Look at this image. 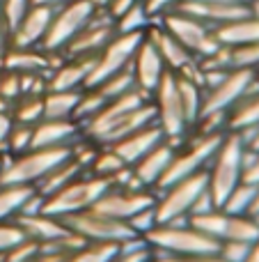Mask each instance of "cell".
<instances>
[{"mask_svg":"<svg viewBox=\"0 0 259 262\" xmlns=\"http://www.w3.org/2000/svg\"><path fill=\"white\" fill-rule=\"evenodd\" d=\"M177 3H179V0H140L142 9H145V14L151 18V21H154V18H159L163 12L172 9Z\"/></svg>","mask_w":259,"mask_h":262,"instance_id":"47","label":"cell"},{"mask_svg":"<svg viewBox=\"0 0 259 262\" xmlns=\"http://www.w3.org/2000/svg\"><path fill=\"white\" fill-rule=\"evenodd\" d=\"M117 32L115 21L103 12V9H94L92 18L83 26V30L64 46L62 55L64 58H94Z\"/></svg>","mask_w":259,"mask_h":262,"instance_id":"14","label":"cell"},{"mask_svg":"<svg viewBox=\"0 0 259 262\" xmlns=\"http://www.w3.org/2000/svg\"><path fill=\"white\" fill-rule=\"evenodd\" d=\"M35 186L28 184H0V221H14L32 198Z\"/></svg>","mask_w":259,"mask_h":262,"instance_id":"28","label":"cell"},{"mask_svg":"<svg viewBox=\"0 0 259 262\" xmlns=\"http://www.w3.org/2000/svg\"><path fill=\"white\" fill-rule=\"evenodd\" d=\"M37 253H39V242L30 239V237H23L18 244H14L9 251H5L3 260L5 262H28L35 258Z\"/></svg>","mask_w":259,"mask_h":262,"instance_id":"42","label":"cell"},{"mask_svg":"<svg viewBox=\"0 0 259 262\" xmlns=\"http://www.w3.org/2000/svg\"><path fill=\"white\" fill-rule=\"evenodd\" d=\"M71 157V145L55 147H30L14 157H3L0 184H28L35 186L48 170Z\"/></svg>","mask_w":259,"mask_h":262,"instance_id":"2","label":"cell"},{"mask_svg":"<svg viewBox=\"0 0 259 262\" xmlns=\"http://www.w3.org/2000/svg\"><path fill=\"white\" fill-rule=\"evenodd\" d=\"M255 219H257V221H259V216H255Z\"/></svg>","mask_w":259,"mask_h":262,"instance_id":"61","label":"cell"},{"mask_svg":"<svg viewBox=\"0 0 259 262\" xmlns=\"http://www.w3.org/2000/svg\"><path fill=\"white\" fill-rule=\"evenodd\" d=\"M83 90H46L44 92V118L73 120V111Z\"/></svg>","mask_w":259,"mask_h":262,"instance_id":"29","label":"cell"},{"mask_svg":"<svg viewBox=\"0 0 259 262\" xmlns=\"http://www.w3.org/2000/svg\"><path fill=\"white\" fill-rule=\"evenodd\" d=\"M0 168H3V157H0Z\"/></svg>","mask_w":259,"mask_h":262,"instance_id":"60","label":"cell"},{"mask_svg":"<svg viewBox=\"0 0 259 262\" xmlns=\"http://www.w3.org/2000/svg\"><path fill=\"white\" fill-rule=\"evenodd\" d=\"M241 262H259V242H255V244L250 246V251H248L246 258H243Z\"/></svg>","mask_w":259,"mask_h":262,"instance_id":"54","label":"cell"},{"mask_svg":"<svg viewBox=\"0 0 259 262\" xmlns=\"http://www.w3.org/2000/svg\"><path fill=\"white\" fill-rule=\"evenodd\" d=\"M174 9L206 23L209 28H218L241 16H248L252 12V5L239 3V0H179Z\"/></svg>","mask_w":259,"mask_h":262,"instance_id":"16","label":"cell"},{"mask_svg":"<svg viewBox=\"0 0 259 262\" xmlns=\"http://www.w3.org/2000/svg\"><path fill=\"white\" fill-rule=\"evenodd\" d=\"M248 163V147L246 136L239 131L227 129L223 140L216 147L209 166H206V180H209V193L214 198L216 207H223L227 195L243 182Z\"/></svg>","mask_w":259,"mask_h":262,"instance_id":"1","label":"cell"},{"mask_svg":"<svg viewBox=\"0 0 259 262\" xmlns=\"http://www.w3.org/2000/svg\"><path fill=\"white\" fill-rule=\"evenodd\" d=\"M174 149H177V145L170 143L168 138H163L159 145H156V147H151L149 152L140 159V161H136L131 166L133 180H136L142 189H151V191H154L156 186H159L161 177H163L165 170H168L170 161H172Z\"/></svg>","mask_w":259,"mask_h":262,"instance_id":"20","label":"cell"},{"mask_svg":"<svg viewBox=\"0 0 259 262\" xmlns=\"http://www.w3.org/2000/svg\"><path fill=\"white\" fill-rule=\"evenodd\" d=\"M243 182L252 186H259V152H248V163H246V172H243Z\"/></svg>","mask_w":259,"mask_h":262,"instance_id":"50","label":"cell"},{"mask_svg":"<svg viewBox=\"0 0 259 262\" xmlns=\"http://www.w3.org/2000/svg\"><path fill=\"white\" fill-rule=\"evenodd\" d=\"M239 3H250V0H239Z\"/></svg>","mask_w":259,"mask_h":262,"instance_id":"59","label":"cell"},{"mask_svg":"<svg viewBox=\"0 0 259 262\" xmlns=\"http://www.w3.org/2000/svg\"><path fill=\"white\" fill-rule=\"evenodd\" d=\"M83 172H85V168H83L73 157H69V159H64L62 163H58L53 170L46 172V175L35 184V191L46 198V195L55 193L58 189H62L64 184H69V182L76 180V177L83 175Z\"/></svg>","mask_w":259,"mask_h":262,"instance_id":"27","label":"cell"},{"mask_svg":"<svg viewBox=\"0 0 259 262\" xmlns=\"http://www.w3.org/2000/svg\"><path fill=\"white\" fill-rule=\"evenodd\" d=\"M216 39L220 46H243V44H259V14L250 12L237 21H229L225 26L214 28Z\"/></svg>","mask_w":259,"mask_h":262,"instance_id":"25","label":"cell"},{"mask_svg":"<svg viewBox=\"0 0 259 262\" xmlns=\"http://www.w3.org/2000/svg\"><path fill=\"white\" fill-rule=\"evenodd\" d=\"M154 21H159L179 44L186 46L195 60L206 58V55L216 53V51L220 49V41L216 39L214 28H209L206 23L197 21V18L188 16V14L179 12V9H174V7L163 12L159 18H154Z\"/></svg>","mask_w":259,"mask_h":262,"instance_id":"10","label":"cell"},{"mask_svg":"<svg viewBox=\"0 0 259 262\" xmlns=\"http://www.w3.org/2000/svg\"><path fill=\"white\" fill-rule=\"evenodd\" d=\"M32 3L48 5V7H60V5H64V3H71V0H32Z\"/></svg>","mask_w":259,"mask_h":262,"instance_id":"55","label":"cell"},{"mask_svg":"<svg viewBox=\"0 0 259 262\" xmlns=\"http://www.w3.org/2000/svg\"><path fill=\"white\" fill-rule=\"evenodd\" d=\"M255 74H257V83H259V69H257V72H255Z\"/></svg>","mask_w":259,"mask_h":262,"instance_id":"58","label":"cell"},{"mask_svg":"<svg viewBox=\"0 0 259 262\" xmlns=\"http://www.w3.org/2000/svg\"><path fill=\"white\" fill-rule=\"evenodd\" d=\"M81 136V124L76 120L41 118L32 127V147H55V145H71Z\"/></svg>","mask_w":259,"mask_h":262,"instance_id":"22","label":"cell"},{"mask_svg":"<svg viewBox=\"0 0 259 262\" xmlns=\"http://www.w3.org/2000/svg\"><path fill=\"white\" fill-rule=\"evenodd\" d=\"M147 37L154 41V46L159 49L161 58H163L165 67L174 74H184V76H197L200 78V69H197V60L193 58V53L182 46L159 21H151L145 28Z\"/></svg>","mask_w":259,"mask_h":262,"instance_id":"17","label":"cell"},{"mask_svg":"<svg viewBox=\"0 0 259 262\" xmlns=\"http://www.w3.org/2000/svg\"><path fill=\"white\" fill-rule=\"evenodd\" d=\"M255 189H257V186L248 184V182H241V184H239L237 189L227 195V200L223 203V207H220V209L232 212V214H248L250 203H252V195H255Z\"/></svg>","mask_w":259,"mask_h":262,"instance_id":"38","label":"cell"},{"mask_svg":"<svg viewBox=\"0 0 259 262\" xmlns=\"http://www.w3.org/2000/svg\"><path fill=\"white\" fill-rule=\"evenodd\" d=\"M163 138H165L163 129H161L156 122H149V124H145V127L131 131V134L124 136V138H119L117 143L106 145V147L113 149L126 166H133V163L140 161L151 147H156Z\"/></svg>","mask_w":259,"mask_h":262,"instance_id":"21","label":"cell"},{"mask_svg":"<svg viewBox=\"0 0 259 262\" xmlns=\"http://www.w3.org/2000/svg\"><path fill=\"white\" fill-rule=\"evenodd\" d=\"M128 69H131V74H133L136 88H140V90L147 92V95H151V92L156 90L159 81L163 78V74L168 72L159 49H156L154 41L147 37V32H145V37H142V41L138 44L136 55H133L131 67Z\"/></svg>","mask_w":259,"mask_h":262,"instance_id":"18","label":"cell"},{"mask_svg":"<svg viewBox=\"0 0 259 262\" xmlns=\"http://www.w3.org/2000/svg\"><path fill=\"white\" fill-rule=\"evenodd\" d=\"M128 228H131L136 235H140V237H145L147 232L151 230L154 226H159V221H156V209H154V205L151 207H145V209H140L138 214H133L131 219H128Z\"/></svg>","mask_w":259,"mask_h":262,"instance_id":"43","label":"cell"},{"mask_svg":"<svg viewBox=\"0 0 259 262\" xmlns=\"http://www.w3.org/2000/svg\"><path fill=\"white\" fill-rule=\"evenodd\" d=\"M156 205V193L151 189H124V186H110L103 195L94 203L96 212L106 214L110 219L126 223L133 214L140 209Z\"/></svg>","mask_w":259,"mask_h":262,"instance_id":"15","label":"cell"},{"mask_svg":"<svg viewBox=\"0 0 259 262\" xmlns=\"http://www.w3.org/2000/svg\"><path fill=\"white\" fill-rule=\"evenodd\" d=\"M94 58H64L48 69V90H83Z\"/></svg>","mask_w":259,"mask_h":262,"instance_id":"23","label":"cell"},{"mask_svg":"<svg viewBox=\"0 0 259 262\" xmlns=\"http://www.w3.org/2000/svg\"><path fill=\"white\" fill-rule=\"evenodd\" d=\"M177 83H179V95H182L184 113H186V120L193 129V124H195L197 118H200L204 90H202V83H200L197 76H184V74H177Z\"/></svg>","mask_w":259,"mask_h":262,"instance_id":"30","label":"cell"},{"mask_svg":"<svg viewBox=\"0 0 259 262\" xmlns=\"http://www.w3.org/2000/svg\"><path fill=\"white\" fill-rule=\"evenodd\" d=\"M225 131H216V134H195V131H191V134L184 138V143L177 145L172 161H170L168 170H165V175L161 177L159 186H156L154 191H161L163 186L172 184V182L182 180V177L206 170L216 147H218L220 140H223Z\"/></svg>","mask_w":259,"mask_h":262,"instance_id":"4","label":"cell"},{"mask_svg":"<svg viewBox=\"0 0 259 262\" xmlns=\"http://www.w3.org/2000/svg\"><path fill=\"white\" fill-rule=\"evenodd\" d=\"M30 7H32V0H0V18L12 30Z\"/></svg>","mask_w":259,"mask_h":262,"instance_id":"41","label":"cell"},{"mask_svg":"<svg viewBox=\"0 0 259 262\" xmlns=\"http://www.w3.org/2000/svg\"><path fill=\"white\" fill-rule=\"evenodd\" d=\"M188 221L204 235L214 237L218 244L220 242H246V244L259 242V221L250 214H232L216 207L206 214L191 216Z\"/></svg>","mask_w":259,"mask_h":262,"instance_id":"9","label":"cell"},{"mask_svg":"<svg viewBox=\"0 0 259 262\" xmlns=\"http://www.w3.org/2000/svg\"><path fill=\"white\" fill-rule=\"evenodd\" d=\"M117 246L119 244H113V242H85L64 262H108L115 255Z\"/></svg>","mask_w":259,"mask_h":262,"instance_id":"33","label":"cell"},{"mask_svg":"<svg viewBox=\"0 0 259 262\" xmlns=\"http://www.w3.org/2000/svg\"><path fill=\"white\" fill-rule=\"evenodd\" d=\"M136 3H140V0H110V3L106 5V9H103V12L108 14V16L113 18L115 23H117L119 18H122L124 14H126L128 9H131Z\"/></svg>","mask_w":259,"mask_h":262,"instance_id":"49","label":"cell"},{"mask_svg":"<svg viewBox=\"0 0 259 262\" xmlns=\"http://www.w3.org/2000/svg\"><path fill=\"white\" fill-rule=\"evenodd\" d=\"M250 246L252 244H246V242H220L218 255L223 258V262H241L250 251Z\"/></svg>","mask_w":259,"mask_h":262,"instance_id":"46","label":"cell"},{"mask_svg":"<svg viewBox=\"0 0 259 262\" xmlns=\"http://www.w3.org/2000/svg\"><path fill=\"white\" fill-rule=\"evenodd\" d=\"M69 230L81 235L85 242H113V244H122V242L131 239V237H140L128 228V223L110 219L106 214L96 212V209H83V212L62 216Z\"/></svg>","mask_w":259,"mask_h":262,"instance_id":"13","label":"cell"},{"mask_svg":"<svg viewBox=\"0 0 259 262\" xmlns=\"http://www.w3.org/2000/svg\"><path fill=\"white\" fill-rule=\"evenodd\" d=\"M14 221L21 226L23 235L30 237L35 242H48V239H55V237L64 235L69 232L67 223L62 221L60 216H53L48 212H35V214H18Z\"/></svg>","mask_w":259,"mask_h":262,"instance_id":"24","label":"cell"},{"mask_svg":"<svg viewBox=\"0 0 259 262\" xmlns=\"http://www.w3.org/2000/svg\"><path fill=\"white\" fill-rule=\"evenodd\" d=\"M255 88H259L255 69H227L214 85L204 90L200 118H225L227 122V113Z\"/></svg>","mask_w":259,"mask_h":262,"instance_id":"5","label":"cell"},{"mask_svg":"<svg viewBox=\"0 0 259 262\" xmlns=\"http://www.w3.org/2000/svg\"><path fill=\"white\" fill-rule=\"evenodd\" d=\"M23 230L16 221H0V253L9 251L14 244L23 239Z\"/></svg>","mask_w":259,"mask_h":262,"instance_id":"45","label":"cell"},{"mask_svg":"<svg viewBox=\"0 0 259 262\" xmlns=\"http://www.w3.org/2000/svg\"><path fill=\"white\" fill-rule=\"evenodd\" d=\"M154 253H218V242L197 230L188 219L172 223H159L145 235Z\"/></svg>","mask_w":259,"mask_h":262,"instance_id":"3","label":"cell"},{"mask_svg":"<svg viewBox=\"0 0 259 262\" xmlns=\"http://www.w3.org/2000/svg\"><path fill=\"white\" fill-rule=\"evenodd\" d=\"M225 127L239 131V134H248L259 127V88H255L250 95H246L229 111Z\"/></svg>","mask_w":259,"mask_h":262,"instance_id":"26","label":"cell"},{"mask_svg":"<svg viewBox=\"0 0 259 262\" xmlns=\"http://www.w3.org/2000/svg\"><path fill=\"white\" fill-rule=\"evenodd\" d=\"M106 99H113V97H119L124 92H128L131 88H136V81H133L131 69H124V72H117L113 76H108L106 81H101L99 85H94Z\"/></svg>","mask_w":259,"mask_h":262,"instance_id":"37","label":"cell"},{"mask_svg":"<svg viewBox=\"0 0 259 262\" xmlns=\"http://www.w3.org/2000/svg\"><path fill=\"white\" fill-rule=\"evenodd\" d=\"M209 189V180H206V170H200L195 175L182 177V180L172 182V184L163 186L156 193V221L159 223H172L184 221L191 216L193 207H195L197 198Z\"/></svg>","mask_w":259,"mask_h":262,"instance_id":"6","label":"cell"},{"mask_svg":"<svg viewBox=\"0 0 259 262\" xmlns=\"http://www.w3.org/2000/svg\"><path fill=\"white\" fill-rule=\"evenodd\" d=\"M151 101H154L156 108V124L163 129L165 138L174 145L184 143V138L191 134V124H188L186 113H184L177 74L170 72V69L163 74L156 90L151 92Z\"/></svg>","mask_w":259,"mask_h":262,"instance_id":"8","label":"cell"},{"mask_svg":"<svg viewBox=\"0 0 259 262\" xmlns=\"http://www.w3.org/2000/svg\"><path fill=\"white\" fill-rule=\"evenodd\" d=\"M106 97L101 95L96 88H83V92H81V99H78V104H76V111H73V120H76L78 124H85L90 118H94L96 113H99L101 108H103V104H106Z\"/></svg>","mask_w":259,"mask_h":262,"instance_id":"35","label":"cell"},{"mask_svg":"<svg viewBox=\"0 0 259 262\" xmlns=\"http://www.w3.org/2000/svg\"><path fill=\"white\" fill-rule=\"evenodd\" d=\"M151 262H223L218 253H154L151 251Z\"/></svg>","mask_w":259,"mask_h":262,"instance_id":"44","label":"cell"},{"mask_svg":"<svg viewBox=\"0 0 259 262\" xmlns=\"http://www.w3.org/2000/svg\"><path fill=\"white\" fill-rule=\"evenodd\" d=\"M250 3L255 5V7H259V0H250ZM252 12H255V9H252ZM257 14H259V12H257Z\"/></svg>","mask_w":259,"mask_h":262,"instance_id":"57","label":"cell"},{"mask_svg":"<svg viewBox=\"0 0 259 262\" xmlns=\"http://www.w3.org/2000/svg\"><path fill=\"white\" fill-rule=\"evenodd\" d=\"M108 262H151V249L145 237H131L122 242Z\"/></svg>","mask_w":259,"mask_h":262,"instance_id":"34","label":"cell"},{"mask_svg":"<svg viewBox=\"0 0 259 262\" xmlns=\"http://www.w3.org/2000/svg\"><path fill=\"white\" fill-rule=\"evenodd\" d=\"M32 127H35V124L14 122V129H12V134H9V140H7V157L21 154V152H25V149L32 147Z\"/></svg>","mask_w":259,"mask_h":262,"instance_id":"39","label":"cell"},{"mask_svg":"<svg viewBox=\"0 0 259 262\" xmlns=\"http://www.w3.org/2000/svg\"><path fill=\"white\" fill-rule=\"evenodd\" d=\"M64 260H67V255H55V253H46V251H39L35 258L28 260V262H64Z\"/></svg>","mask_w":259,"mask_h":262,"instance_id":"53","label":"cell"},{"mask_svg":"<svg viewBox=\"0 0 259 262\" xmlns=\"http://www.w3.org/2000/svg\"><path fill=\"white\" fill-rule=\"evenodd\" d=\"M12 49V30L5 26V21L0 18V69H3V58L7 55V51Z\"/></svg>","mask_w":259,"mask_h":262,"instance_id":"51","label":"cell"},{"mask_svg":"<svg viewBox=\"0 0 259 262\" xmlns=\"http://www.w3.org/2000/svg\"><path fill=\"white\" fill-rule=\"evenodd\" d=\"M23 95V78L18 72L0 69V111H9V106Z\"/></svg>","mask_w":259,"mask_h":262,"instance_id":"36","label":"cell"},{"mask_svg":"<svg viewBox=\"0 0 259 262\" xmlns=\"http://www.w3.org/2000/svg\"><path fill=\"white\" fill-rule=\"evenodd\" d=\"M126 168H131V166H126L110 147H99L94 159H92L90 168H87V172H92V175H96V177H106V180H110V184H115L117 177L122 175Z\"/></svg>","mask_w":259,"mask_h":262,"instance_id":"31","label":"cell"},{"mask_svg":"<svg viewBox=\"0 0 259 262\" xmlns=\"http://www.w3.org/2000/svg\"><path fill=\"white\" fill-rule=\"evenodd\" d=\"M246 136V147H248V152H259V127L257 129H252V131H248V134H243Z\"/></svg>","mask_w":259,"mask_h":262,"instance_id":"52","label":"cell"},{"mask_svg":"<svg viewBox=\"0 0 259 262\" xmlns=\"http://www.w3.org/2000/svg\"><path fill=\"white\" fill-rule=\"evenodd\" d=\"M142 37H145V30L115 32L113 39L92 60V69H90V74H87L85 88H94V85H99L101 81H106L108 76L131 67V60H133V55H136V49L142 41Z\"/></svg>","mask_w":259,"mask_h":262,"instance_id":"11","label":"cell"},{"mask_svg":"<svg viewBox=\"0 0 259 262\" xmlns=\"http://www.w3.org/2000/svg\"><path fill=\"white\" fill-rule=\"evenodd\" d=\"M53 9L48 5L32 3V7L23 14V18L12 28V46L14 49H37L41 46L46 32H48Z\"/></svg>","mask_w":259,"mask_h":262,"instance_id":"19","label":"cell"},{"mask_svg":"<svg viewBox=\"0 0 259 262\" xmlns=\"http://www.w3.org/2000/svg\"><path fill=\"white\" fill-rule=\"evenodd\" d=\"M9 113L18 124H37L44 118V95H21L9 106Z\"/></svg>","mask_w":259,"mask_h":262,"instance_id":"32","label":"cell"},{"mask_svg":"<svg viewBox=\"0 0 259 262\" xmlns=\"http://www.w3.org/2000/svg\"><path fill=\"white\" fill-rule=\"evenodd\" d=\"M92 5H94V9H106V5L110 3V0H90Z\"/></svg>","mask_w":259,"mask_h":262,"instance_id":"56","label":"cell"},{"mask_svg":"<svg viewBox=\"0 0 259 262\" xmlns=\"http://www.w3.org/2000/svg\"><path fill=\"white\" fill-rule=\"evenodd\" d=\"M14 129V118L9 111H0V157H7V140Z\"/></svg>","mask_w":259,"mask_h":262,"instance_id":"48","label":"cell"},{"mask_svg":"<svg viewBox=\"0 0 259 262\" xmlns=\"http://www.w3.org/2000/svg\"><path fill=\"white\" fill-rule=\"evenodd\" d=\"M94 14V5L90 0H71L60 7L53 9V18H50L48 32H46L44 41L39 49L50 51V53H62L64 46L83 30L87 21Z\"/></svg>","mask_w":259,"mask_h":262,"instance_id":"12","label":"cell"},{"mask_svg":"<svg viewBox=\"0 0 259 262\" xmlns=\"http://www.w3.org/2000/svg\"><path fill=\"white\" fill-rule=\"evenodd\" d=\"M149 23H151V18L145 14L142 5L136 3L117 23H115V26H117V32H131V30H145Z\"/></svg>","mask_w":259,"mask_h":262,"instance_id":"40","label":"cell"},{"mask_svg":"<svg viewBox=\"0 0 259 262\" xmlns=\"http://www.w3.org/2000/svg\"><path fill=\"white\" fill-rule=\"evenodd\" d=\"M110 180L106 177H96L92 172H83L62 189L44 198V212L53 214V216H69V214L83 212V209L94 207V203L110 189Z\"/></svg>","mask_w":259,"mask_h":262,"instance_id":"7","label":"cell"}]
</instances>
